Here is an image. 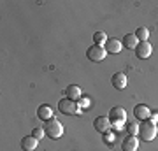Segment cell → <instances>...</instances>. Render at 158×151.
<instances>
[{
    "mask_svg": "<svg viewBox=\"0 0 158 151\" xmlns=\"http://www.w3.org/2000/svg\"><path fill=\"white\" fill-rule=\"evenodd\" d=\"M44 132L46 135L49 137V139H60L63 135V125L58 121V120H55V118H51V120H48V121H44Z\"/></svg>",
    "mask_w": 158,
    "mask_h": 151,
    "instance_id": "6da1fadb",
    "label": "cell"
},
{
    "mask_svg": "<svg viewBox=\"0 0 158 151\" xmlns=\"http://www.w3.org/2000/svg\"><path fill=\"white\" fill-rule=\"evenodd\" d=\"M156 132H158V127L151 120H146V121H142L139 125V137L142 141H153L156 137Z\"/></svg>",
    "mask_w": 158,
    "mask_h": 151,
    "instance_id": "7a4b0ae2",
    "label": "cell"
},
{
    "mask_svg": "<svg viewBox=\"0 0 158 151\" xmlns=\"http://www.w3.org/2000/svg\"><path fill=\"white\" fill-rule=\"evenodd\" d=\"M58 111L62 114H67V116H72V114H79L81 112V107L76 100H70V99H60L58 102Z\"/></svg>",
    "mask_w": 158,
    "mask_h": 151,
    "instance_id": "3957f363",
    "label": "cell"
},
{
    "mask_svg": "<svg viewBox=\"0 0 158 151\" xmlns=\"http://www.w3.org/2000/svg\"><path fill=\"white\" fill-rule=\"evenodd\" d=\"M109 121H111V125L113 127H116V130H119L121 127H123V123L127 121V112H125L123 107H113L111 111H109Z\"/></svg>",
    "mask_w": 158,
    "mask_h": 151,
    "instance_id": "277c9868",
    "label": "cell"
},
{
    "mask_svg": "<svg viewBox=\"0 0 158 151\" xmlns=\"http://www.w3.org/2000/svg\"><path fill=\"white\" fill-rule=\"evenodd\" d=\"M86 56H88V60H91V62H102L106 56H107V51H106V48L104 46H90L88 48V51H86Z\"/></svg>",
    "mask_w": 158,
    "mask_h": 151,
    "instance_id": "5b68a950",
    "label": "cell"
},
{
    "mask_svg": "<svg viewBox=\"0 0 158 151\" xmlns=\"http://www.w3.org/2000/svg\"><path fill=\"white\" fill-rule=\"evenodd\" d=\"M135 56L137 58H141V60H146V58H149V55L153 53V46L149 44V40H144V42H139V44L135 46Z\"/></svg>",
    "mask_w": 158,
    "mask_h": 151,
    "instance_id": "8992f818",
    "label": "cell"
},
{
    "mask_svg": "<svg viewBox=\"0 0 158 151\" xmlns=\"http://www.w3.org/2000/svg\"><path fill=\"white\" fill-rule=\"evenodd\" d=\"M134 116L139 120V121H146L151 118V109L146 106V104H137L134 107Z\"/></svg>",
    "mask_w": 158,
    "mask_h": 151,
    "instance_id": "52a82bcc",
    "label": "cell"
},
{
    "mask_svg": "<svg viewBox=\"0 0 158 151\" xmlns=\"http://www.w3.org/2000/svg\"><path fill=\"white\" fill-rule=\"evenodd\" d=\"M93 127H95L97 132L106 134V132H109V128H111L113 125H111V121H109V116H98V118H95Z\"/></svg>",
    "mask_w": 158,
    "mask_h": 151,
    "instance_id": "ba28073f",
    "label": "cell"
},
{
    "mask_svg": "<svg viewBox=\"0 0 158 151\" xmlns=\"http://www.w3.org/2000/svg\"><path fill=\"white\" fill-rule=\"evenodd\" d=\"M37 144H39V139H35L34 135H25L21 139V142H19L23 151H34L37 148Z\"/></svg>",
    "mask_w": 158,
    "mask_h": 151,
    "instance_id": "9c48e42d",
    "label": "cell"
},
{
    "mask_svg": "<svg viewBox=\"0 0 158 151\" xmlns=\"http://www.w3.org/2000/svg\"><path fill=\"white\" fill-rule=\"evenodd\" d=\"M104 48L107 51V55L109 53H111V55H118L119 51H121V48H123V44H121L116 37H113V39H107V42L104 44Z\"/></svg>",
    "mask_w": 158,
    "mask_h": 151,
    "instance_id": "30bf717a",
    "label": "cell"
},
{
    "mask_svg": "<svg viewBox=\"0 0 158 151\" xmlns=\"http://www.w3.org/2000/svg\"><path fill=\"white\" fill-rule=\"evenodd\" d=\"M137 148H139V141H137L135 135H128L121 142V149L123 151H137Z\"/></svg>",
    "mask_w": 158,
    "mask_h": 151,
    "instance_id": "8fae6325",
    "label": "cell"
},
{
    "mask_svg": "<svg viewBox=\"0 0 158 151\" xmlns=\"http://www.w3.org/2000/svg\"><path fill=\"white\" fill-rule=\"evenodd\" d=\"M111 83H113V86L116 90H125L127 88V83H128V81H127V74L116 72L113 78H111Z\"/></svg>",
    "mask_w": 158,
    "mask_h": 151,
    "instance_id": "7c38bea8",
    "label": "cell"
},
{
    "mask_svg": "<svg viewBox=\"0 0 158 151\" xmlns=\"http://www.w3.org/2000/svg\"><path fill=\"white\" fill-rule=\"evenodd\" d=\"M65 95H67V99H70V100L79 102V99L83 97V91H81V88H79V86L70 84V86H67V90H65Z\"/></svg>",
    "mask_w": 158,
    "mask_h": 151,
    "instance_id": "4fadbf2b",
    "label": "cell"
},
{
    "mask_svg": "<svg viewBox=\"0 0 158 151\" xmlns=\"http://www.w3.org/2000/svg\"><path fill=\"white\" fill-rule=\"evenodd\" d=\"M37 116H39V120H42V121H48V120H51V118H53V109H51V106H48V104H42V106L37 109Z\"/></svg>",
    "mask_w": 158,
    "mask_h": 151,
    "instance_id": "5bb4252c",
    "label": "cell"
},
{
    "mask_svg": "<svg viewBox=\"0 0 158 151\" xmlns=\"http://www.w3.org/2000/svg\"><path fill=\"white\" fill-rule=\"evenodd\" d=\"M121 44H123L127 49H135V46L139 44V40H137L135 34H127L123 37V40H121Z\"/></svg>",
    "mask_w": 158,
    "mask_h": 151,
    "instance_id": "9a60e30c",
    "label": "cell"
},
{
    "mask_svg": "<svg viewBox=\"0 0 158 151\" xmlns=\"http://www.w3.org/2000/svg\"><path fill=\"white\" fill-rule=\"evenodd\" d=\"M93 40H95L97 46H104L107 42V35L104 34V32H95L93 34Z\"/></svg>",
    "mask_w": 158,
    "mask_h": 151,
    "instance_id": "2e32d148",
    "label": "cell"
},
{
    "mask_svg": "<svg viewBox=\"0 0 158 151\" xmlns=\"http://www.w3.org/2000/svg\"><path fill=\"white\" fill-rule=\"evenodd\" d=\"M135 37H137V40H139V42H144V40H148V37H149V32H148V28H144V27L137 28Z\"/></svg>",
    "mask_w": 158,
    "mask_h": 151,
    "instance_id": "e0dca14e",
    "label": "cell"
},
{
    "mask_svg": "<svg viewBox=\"0 0 158 151\" xmlns=\"http://www.w3.org/2000/svg\"><path fill=\"white\" fill-rule=\"evenodd\" d=\"M127 132H128V135H139V125L130 121V123L127 125Z\"/></svg>",
    "mask_w": 158,
    "mask_h": 151,
    "instance_id": "ac0fdd59",
    "label": "cell"
},
{
    "mask_svg": "<svg viewBox=\"0 0 158 151\" xmlns=\"http://www.w3.org/2000/svg\"><path fill=\"white\" fill-rule=\"evenodd\" d=\"M32 135H34L35 139H42V137H46V132H44V128H34L32 130Z\"/></svg>",
    "mask_w": 158,
    "mask_h": 151,
    "instance_id": "d6986e66",
    "label": "cell"
},
{
    "mask_svg": "<svg viewBox=\"0 0 158 151\" xmlns=\"http://www.w3.org/2000/svg\"><path fill=\"white\" fill-rule=\"evenodd\" d=\"M104 141H106V144H107V146H113L114 144V134L106 132V134H104Z\"/></svg>",
    "mask_w": 158,
    "mask_h": 151,
    "instance_id": "ffe728a7",
    "label": "cell"
},
{
    "mask_svg": "<svg viewBox=\"0 0 158 151\" xmlns=\"http://www.w3.org/2000/svg\"><path fill=\"white\" fill-rule=\"evenodd\" d=\"M88 104H90L88 99H85V97H81V99H79V107H86Z\"/></svg>",
    "mask_w": 158,
    "mask_h": 151,
    "instance_id": "44dd1931",
    "label": "cell"
},
{
    "mask_svg": "<svg viewBox=\"0 0 158 151\" xmlns=\"http://www.w3.org/2000/svg\"><path fill=\"white\" fill-rule=\"evenodd\" d=\"M149 120H151L153 123H156V121H158V114H151V118H149Z\"/></svg>",
    "mask_w": 158,
    "mask_h": 151,
    "instance_id": "7402d4cb",
    "label": "cell"
}]
</instances>
